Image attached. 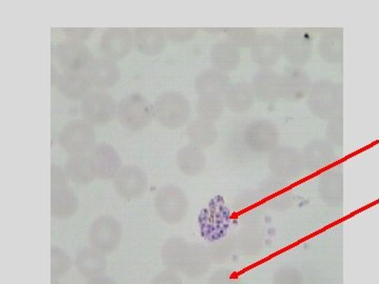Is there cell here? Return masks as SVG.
Here are the masks:
<instances>
[{
    "mask_svg": "<svg viewBox=\"0 0 379 284\" xmlns=\"http://www.w3.org/2000/svg\"><path fill=\"white\" fill-rule=\"evenodd\" d=\"M118 104L105 90H95L80 101V115L93 126H107L117 118Z\"/></svg>",
    "mask_w": 379,
    "mask_h": 284,
    "instance_id": "cell-4",
    "label": "cell"
},
{
    "mask_svg": "<svg viewBox=\"0 0 379 284\" xmlns=\"http://www.w3.org/2000/svg\"><path fill=\"white\" fill-rule=\"evenodd\" d=\"M98 52L101 57L120 61L126 58L134 48L133 31L128 27H109L99 38Z\"/></svg>",
    "mask_w": 379,
    "mask_h": 284,
    "instance_id": "cell-7",
    "label": "cell"
},
{
    "mask_svg": "<svg viewBox=\"0 0 379 284\" xmlns=\"http://www.w3.org/2000/svg\"><path fill=\"white\" fill-rule=\"evenodd\" d=\"M121 224L114 217H97L88 229L91 246L103 255L115 252L121 242Z\"/></svg>",
    "mask_w": 379,
    "mask_h": 284,
    "instance_id": "cell-6",
    "label": "cell"
},
{
    "mask_svg": "<svg viewBox=\"0 0 379 284\" xmlns=\"http://www.w3.org/2000/svg\"><path fill=\"white\" fill-rule=\"evenodd\" d=\"M63 168L69 180L76 184H88L96 178L88 155L69 156Z\"/></svg>",
    "mask_w": 379,
    "mask_h": 284,
    "instance_id": "cell-16",
    "label": "cell"
},
{
    "mask_svg": "<svg viewBox=\"0 0 379 284\" xmlns=\"http://www.w3.org/2000/svg\"><path fill=\"white\" fill-rule=\"evenodd\" d=\"M86 284H117V283H116V282L114 281L113 279H111V278L103 277V276H100V277L93 278V279L88 280V282Z\"/></svg>",
    "mask_w": 379,
    "mask_h": 284,
    "instance_id": "cell-27",
    "label": "cell"
},
{
    "mask_svg": "<svg viewBox=\"0 0 379 284\" xmlns=\"http://www.w3.org/2000/svg\"><path fill=\"white\" fill-rule=\"evenodd\" d=\"M227 84V77L216 69H208L201 73L196 81V88L201 95H216L223 90Z\"/></svg>",
    "mask_w": 379,
    "mask_h": 284,
    "instance_id": "cell-19",
    "label": "cell"
},
{
    "mask_svg": "<svg viewBox=\"0 0 379 284\" xmlns=\"http://www.w3.org/2000/svg\"><path fill=\"white\" fill-rule=\"evenodd\" d=\"M166 39L172 42H185L195 35L194 29H176V27H164Z\"/></svg>",
    "mask_w": 379,
    "mask_h": 284,
    "instance_id": "cell-24",
    "label": "cell"
},
{
    "mask_svg": "<svg viewBox=\"0 0 379 284\" xmlns=\"http://www.w3.org/2000/svg\"><path fill=\"white\" fill-rule=\"evenodd\" d=\"M69 180L65 168L58 165H52L51 168V189L67 187Z\"/></svg>",
    "mask_w": 379,
    "mask_h": 284,
    "instance_id": "cell-25",
    "label": "cell"
},
{
    "mask_svg": "<svg viewBox=\"0 0 379 284\" xmlns=\"http://www.w3.org/2000/svg\"><path fill=\"white\" fill-rule=\"evenodd\" d=\"M53 60L62 72L84 73L93 61V53L86 43L80 42H59L52 46Z\"/></svg>",
    "mask_w": 379,
    "mask_h": 284,
    "instance_id": "cell-5",
    "label": "cell"
},
{
    "mask_svg": "<svg viewBox=\"0 0 379 284\" xmlns=\"http://www.w3.org/2000/svg\"><path fill=\"white\" fill-rule=\"evenodd\" d=\"M78 208L79 200L69 185L51 189V214L54 218H71L77 212Z\"/></svg>",
    "mask_w": 379,
    "mask_h": 284,
    "instance_id": "cell-14",
    "label": "cell"
},
{
    "mask_svg": "<svg viewBox=\"0 0 379 284\" xmlns=\"http://www.w3.org/2000/svg\"><path fill=\"white\" fill-rule=\"evenodd\" d=\"M179 170L187 175H196L204 168V155L198 147L187 145L179 149L176 156Z\"/></svg>",
    "mask_w": 379,
    "mask_h": 284,
    "instance_id": "cell-17",
    "label": "cell"
},
{
    "mask_svg": "<svg viewBox=\"0 0 379 284\" xmlns=\"http://www.w3.org/2000/svg\"><path fill=\"white\" fill-rule=\"evenodd\" d=\"M151 284H180L179 283L178 279L174 277V276L171 275L168 273H158L155 278H154L153 281Z\"/></svg>",
    "mask_w": 379,
    "mask_h": 284,
    "instance_id": "cell-26",
    "label": "cell"
},
{
    "mask_svg": "<svg viewBox=\"0 0 379 284\" xmlns=\"http://www.w3.org/2000/svg\"><path fill=\"white\" fill-rule=\"evenodd\" d=\"M189 137L194 144L208 145L214 142L216 138V130L208 121H195L189 126Z\"/></svg>",
    "mask_w": 379,
    "mask_h": 284,
    "instance_id": "cell-20",
    "label": "cell"
},
{
    "mask_svg": "<svg viewBox=\"0 0 379 284\" xmlns=\"http://www.w3.org/2000/svg\"><path fill=\"white\" fill-rule=\"evenodd\" d=\"M116 193L132 201L145 195L147 187L145 173L136 165H122L113 178Z\"/></svg>",
    "mask_w": 379,
    "mask_h": 284,
    "instance_id": "cell-9",
    "label": "cell"
},
{
    "mask_svg": "<svg viewBox=\"0 0 379 284\" xmlns=\"http://www.w3.org/2000/svg\"><path fill=\"white\" fill-rule=\"evenodd\" d=\"M238 50L229 42H220L213 48L211 61L219 69H231L237 65Z\"/></svg>",
    "mask_w": 379,
    "mask_h": 284,
    "instance_id": "cell-18",
    "label": "cell"
},
{
    "mask_svg": "<svg viewBox=\"0 0 379 284\" xmlns=\"http://www.w3.org/2000/svg\"><path fill=\"white\" fill-rule=\"evenodd\" d=\"M222 103L216 95H204L198 102V114L204 121H213L220 117Z\"/></svg>",
    "mask_w": 379,
    "mask_h": 284,
    "instance_id": "cell-21",
    "label": "cell"
},
{
    "mask_svg": "<svg viewBox=\"0 0 379 284\" xmlns=\"http://www.w3.org/2000/svg\"><path fill=\"white\" fill-rule=\"evenodd\" d=\"M52 284H61V283H60V282L57 281L56 279H53L52 280Z\"/></svg>",
    "mask_w": 379,
    "mask_h": 284,
    "instance_id": "cell-29",
    "label": "cell"
},
{
    "mask_svg": "<svg viewBox=\"0 0 379 284\" xmlns=\"http://www.w3.org/2000/svg\"><path fill=\"white\" fill-rule=\"evenodd\" d=\"M86 74L93 88L100 90L114 88L121 78V71L117 62L105 57L93 59Z\"/></svg>",
    "mask_w": 379,
    "mask_h": 284,
    "instance_id": "cell-11",
    "label": "cell"
},
{
    "mask_svg": "<svg viewBox=\"0 0 379 284\" xmlns=\"http://www.w3.org/2000/svg\"><path fill=\"white\" fill-rule=\"evenodd\" d=\"M133 37L134 48L147 57L161 54L168 42L164 29L159 27H137L133 31Z\"/></svg>",
    "mask_w": 379,
    "mask_h": 284,
    "instance_id": "cell-13",
    "label": "cell"
},
{
    "mask_svg": "<svg viewBox=\"0 0 379 284\" xmlns=\"http://www.w3.org/2000/svg\"><path fill=\"white\" fill-rule=\"evenodd\" d=\"M96 178L113 179L121 168V158L117 149L107 142L97 143L88 154Z\"/></svg>",
    "mask_w": 379,
    "mask_h": 284,
    "instance_id": "cell-10",
    "label": "cell"
},
{
    "mask_svg": "<svg viewBox=\"0 0 379 284\" xmlns=\"http://www.w3.org/2000/svg\"><path fill=\"white\" fill-rule=\"evenodd\" d=\"M75 265L82 277H100L107 269V260L105 255L93 248H84L77 252L75 257Z\"/></svg>",
    "mask_w": 379,
    "mask_h": 284,
    "instance_id": "cell-15",
    "label": "cell"
},
{
    "mask_svg": "<svg viewBox=\"0 0 379 284\" xmlns=\"http://www.w3.org/2000/svg\"><path fill=\"white\" fill-rule=\"evenodd\" d=\"M152 105L154 119L164 128H181L189 120L191 111L189 102L185 96L174 90L160 93Z\"/></svg>",
    "mask_w": 379,
    "mask_h": 284,
    "instance_id": "cell-1",
    "label": "cell"
},
{
    "mask_svg": "<svg viewBox=\"0 0 379 284\" xmlns=\"http://www.w3.org/2000/svg\"><path fill=\"white\" fill-rule=\"evenodd\" d=\"M72 261L69 255L59 248H51V275L53 279L60 278L69 273Z\"/></svg>",
    "mask_w": 379,
    "mask_h": 284,
    "instance_id": "cell-22",
    "label": "cell"
},
{
    "mask_svg": "<svg viewBox=\"0 0 379 284\" xmlns=\"http://www.w3.org/2000/svg\"><path fill=\"white\" fill-rule=\"evenodd\" d=\"M154 206L162 221L175 224L187 214V198L180 189L168 185L158 189L154 198Z\"/></svg>",
    "mask_w": 379,
    "mask_h": 284,
    "instance_id": "cell-8",
    "label": "cell"
},
{
    "mask_svg": "<svg viewBox=\"0 0 379 284\" xmlns=\"http://www.w3.org/2000/svg\"><path fill=\"white\" fill-rule=\"evenodd\" d=\"M51 83H52V86H55V84H56L57 79H58L59 77V71L57 69L56 65H51Z\"/></svg>",
    "mask_w": 379,
    "mask_h": 284,
    "instance_id": "cell-28",
    "label": "cell"
},
{
    "mask_svg": "<svg viewBox=\"0 0 379 284\" xmlns=\"http://www.w3.org/2000/svg\"><path fill=\"white\" fill-rule=\"evenodd\" d=\"M117 119L126 130L140 132L154 119L153 105L142 95H126L118 102Z\"/></svg>",
    "mask_w": 379,
    "mask_h": 284,
    "instance_id": "cell-3",
    "label": "cell"
},
{
    "mask_svg": "<svg viewBox=\"0 0 379 284\" xmlns=\"http://www.w3.org/2000/svg\"><path fill=\"white\" fill-rule=\"evenodd\" d=\"M61 31L67 40L84 43V41H86L92 35L94 29L92 27H62Z\"/></svg>",
    "mask_w": 379,
    "mask_h": 284,
    "instance_id": "cell-23",
    "label": "cell"
},
{
    "mask_svg": "<svg viewBox=\"0 0 379 284\" xmlns=\"http://www.w3.org/2000/svg\"><path fill=\"white\" fill-rule=\"evenodd\" d=\"M55 86L61 96L71 101H81L93 90L86 74L77 72H61Z\"/></svg>",
    "mask_w": 379,
    "mask_h": 284,
    "instance_id": "cell-12",
    "label": "cell"
},
{
    "mask_svg": "<svg viewBox=\"0 0 379 284\" xmlns=\"http://www.w3.org/2000/svg\"><path fill=\"white\" fill-rule=\"evenodd\" d=\"M58 142L69 156L88 155L96 145L95 126L84 118L71 120L61 128Z\"/></svg>",
    "mask_w": 379,
    "mask_h": 284,
    "instance_id": "cell-2",
    "label": "cell"
}]
</instances>
